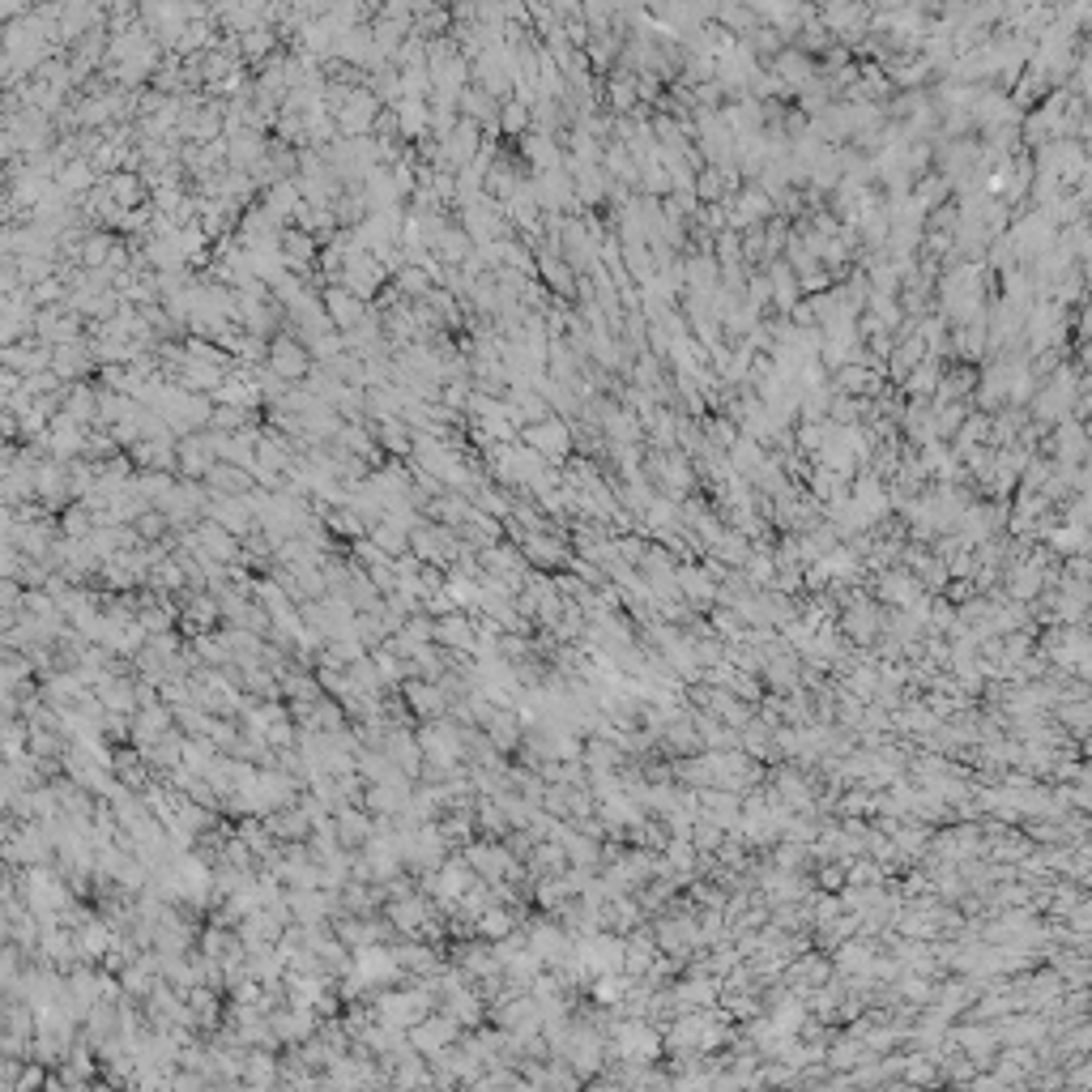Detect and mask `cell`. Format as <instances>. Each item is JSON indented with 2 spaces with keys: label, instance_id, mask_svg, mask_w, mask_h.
<instances>
[{
  "label": "cell",
  "instance_id": "1",
  "mask_svg": "<svg viewBox=\"0 0 1092 1092\" xmlns=\"http://www.w3.org/2000/svg\"><path fill=\"white\" fill-rule=\"evenodd\" d=\"M410 556H414L419 564H427V568L448 573V568L457 564V556H461V542H457L453 529H444V525L419 516L414 529H410Z\"/></svg>",
  "mask_w": 1092,
  "mask_h": 1092
},
{
  "label": "cell",
  "instance_id": "2",
  "mask_svg": "<svg viewBox=\"0 0 1092 1092\" xmlns=\"http://www.w3.org/2000/svg\"><path fill=\"white\" fill-rule=\"evenodd\" d=\"M516 444H525V448H533L546 465H564L577 448H573V427L564 423V419H542V423H529V427H521V436H516Z\"/></svg>",
  "mask_w": 1092,
  "mask_h": 1092
},
{
  "label": "cell",
  "instance_id": "3",
  "mask_svg": "<svg viewBox=\"0 0 1092 1092\" xmlns=\"http://www.w3.org/2000/svg\"><path fill=\"white\" fill-rule=\"evenodd\" d=\"M31 338H35V342H44L48 351H56V346L82 342V338H86V321H82L69 304L39 308V312H35V325H31Z\"/></svg>",
  "mask_w": 1092,
  "mask_h": 1092
},
{
  "label": "cell",
  "instance_id": "4",
  "mask_svg": "<svg viewBox=\"0 0 1092 1092\" xmlns=\"http://www.w3.org/2000/svg\"><path fill=\"white\" fill-rule=\"evenodd\" d=\"M265 368L278 376L283 385H304L308 380V372H312V355H308V346L300 342V338H291V334H278L269 342V355H265Z\"/></svg>",
  "mask_w": 1092,
  "mask_h": 1092
},
{
  "label": "cell",
  "instance_id": "5",
  "mask_svg": "<svg viewBox=\"0 0 1092 1092\" xmlns=\"http://www.w3.org/2000/svg\"><path fill=\"white\" fill-rule=\"evenodd\" d=\"M338 287H346L351 295H359L363 304H372V300H380V291L389 287V269H385L376 256H368V252H351L346 265H342Z\"/></svg>",
  "mask_w": 1092,
  "mask_h": 1092
},
{
  "label": "cell",
  "instance_id": "6",
  "mask_svg": "<svg viewBox=\"0 0 1092 1092\" xmlns=\"http://www.w3.org/2000/svg\"><path fill=\"white\" fill-rule=\"evenodd\" d=\"M380 112H385V103H380L368 86L351 90V99L334 112L338 137H346V141H355V137H372V129H376V116H380Z\"/></svg>",
  "mask_w": 1092,
  "mask_h": 1092
},
{
  "label": "cell",
  "instance_id": "7",
  "mask_svg": "<svg viewBox=\"0 0 1092 1092\" xmlns=\"http://www.w3.org/2000/svg\"><path fill=\"white\" fill-rule=\"evenodd\" d=\"M218 465V453H214V431H192L184 440H175V478H188V482H201L209 470Z\"/></svg>",
  "mask_w": 1092,
  "mask_h": 1092
},
{
  "label": "cell",
  "instance_id": "8",
  "mask_svg": "<svg viewBox=\"0 0 1092 1092\" xmlns=\"http://www.w3.org/2000/svg\"><path fill=\"white\" fill-rule=\"evenodd\" d=\"M321 308H325V317H329V325H334V334H351V329H359L363 325V317H368V308L372 304H363L359 295H351L346 287H321Z\"/></svg>",
  "mask_w": 1092,
  "mask_h": 1092
},
{
  "label": "cell",
  "instance_id": "9",
  "mask_svg": "<svg viewBox=\"0 0 1092 1092\" xmlns=\"http://www.w3.org/2000/svg\"><path fill=\"white\" fill-rule=\"evenodd\" d=\"M90 372H99V359H95V351H90V338L52 351V376H56L61 385H82Z\"/></svg>",
  "mask_w": 1092,
  "mask_h": 1092
},
{
  "label": "cell",
  "instance_id": "10",
  "mask_svg": "<svg viewBox=\"0 0 1092 1092\" xmlns=\"http://www.w3.org/2000/svg\"><path fill=\"white\" fill-rule=\"evenodd\" d=\"M124 457L137 465V474H175V436H146Z\"/></svg>",
  "mask_w": 1092,
  "mask_h": 1092
},
{
  "label": "cell",
  "instance_id": "11",
  "mask_svg": "<svg viewBox=\"0 0 1092 1092\" xmlns=\"http://www.w3.org/2000/svg\"><path fill=\"white\" fill-rule=\"evenodd\" d=\"M0 368L14 372L18 380H31L39 372H52V351L44 342H35V338H22V342L0 351Z\"/></svg>",
  "mask_w": 1092,
  "mask_h": 1092
},
{
  "label": "cell",
  "instance_id": "12",
  "mask_svg": "<svg viewBox=\"0 0 1092 1092\" xmlns=\"http://www.w3.org/2000/svg\"><path fill=\"white\" fill-rule=\"evenodd\" d=\"M35 499L44 508H69L73 504V482H69V465L65 461H39L35 470Z\"/></svg>",
  "mask_w": 1092,
  "mask_h": 1092
},
{
  "label": "cell",
  "instance_id": "13",
  "mask_svg": "<svg viewBox=\"0 0 1092 1092\" xmlns=\"http://www.w3.org/2000/svg\"><path fill=\"white\" fill-rule=\"evenodd\" d=\"M278 252H283V265H287V273H300V278H308V273H317V256H321V243H317L308 231H300V226H283Z\"/></svg>",
  "mask_w": 1092,
  "mask_h": 1092
},
{
  "label": "cell",
  "instance_id": "14",
  "mask_svg": "<svg viewBox=\"0 0 1092 1092\" xmlns=\"http://www.w3.org/2000/svg\"><path fill=\"white\" fill-rule=\"evenodd\" d=\"M641 107V99H636V73H628V69H611L607 78H602V112L607 116H615V120H624V116H632Z\"/></svg>",
  "mask_w": 1092,
  "mask_h": 1092
},
{
  "label": "cell",
  "instance_id": "15",
  "mask_svg": "<svg viewBox=\"0 0 1092 1092\" xmlns=\"http://www.w3.org/2000/svg\"><path fill=\"white\" fill-rule=\"evenodd\" d=\"M222 146H226V167L231 171H252L269 150L265 133H256V129H226Z\"/></svg>",
  "mask_w": 1092,
  "mask_h": 1092
},
{
  "label": "cell",
  "instance_id": "16",
  "mask_svg": "<svg viewBox=\"0 0 1092 1092\" xmlns=\"http://www.w3.org/2000/svg\"><path fill=\"white\" fill-rule=\"evenodd\" d=\"M205 521L222 525L231 538H248L256 529V516H252V504L248 499H231V495H209V508H205Z\"/></svg>",
  "mask_w": 1092,
  "mask_h": 1092
},
{
  "label": "cell",
  "instance_id": "17",
  "mask_svg": "<svg viewBox=\"0 0 1092 1092\" xmlns=\"http://www.w3.org/2000/svg\"><path fill=\"white\" fill-rule=\"evenodd\" d=\"M764 69H768L785 90H794V95H798V90L819 73V69H815V61H811V56H802L798 48H781Z\"/></svg>",
  "mask_w": 1092,
  "mask_h": 1092
},
{
  "label": "cell",
  "instance_id": "18",
  "mask_svg": "<svg viewBox=\"0 0 1092 1092\" xmlns=\"http://www.w3.org/2000/svg\"><path fill=\"white\" fill-rule=\"evenodd\" d=\"M304 205V192H300V180H278L260 192V209L278 222V226H291L295 222V209Z\"/></svg>",
  "mask_w": 1092,
  "mask_h": 1092
},
{
  "label": "cell",
  "instance_id": "19",
  "mask_svg": "<svg viewBox=\"0 0 1092 1092\" xmlns=\"http://www.w3.org/2000/svg\"><path fill=\"white\" fill-rule=\"evenodd\" d=\"M61 414H69L78 427H95V419H99V385H90V380H82V385H65L61 389Z\"/></svg>",
  "mask_w": 1092,
  "mask_h": 1092
},
{
  "label": "cell",
  "instance_id": "20",
  "mask_svg": "<svg viewBox=\"0 0 1092 1092\" xmlns=\"http://www.w3.org/2000/svg\"><path fill=\"white\" fill-rule=\"evenodd\" d=\"M103 188H107V197L116 201L120 214H129V209L150 201V188H146L141 171H112V175H103Z\"/></svg>",
  "mask_w": 1092,
  "mask_h": 1092
},
{
  "label": "cell",
  "instance_id": "21",
  "mask_svg": "<svg viewBox=\"0 0 1092 1092\" xmlns=\"http://www.w3.org/2000/svg\"><path fill=\"white\" fill-rule=\"evenodd\" d=\"M675 581H679V598H683L687 607H713V602H717V581H713L696 560H692V564H679Z\"/></svg>",
  "mask_w": 1092,
  "mask_h": 1092
},
{
  "label": "cell",
  "instance_id": "22",
  "mask_svg": "<svg viewBox=\"0 0 1092 1092\" xmlns=\"http://www.w3.org/2000/svg\"><path fill=\"white\" fill-rule=\"evenodd\" d=\"M368 423V419H363ZM372 436H376V448L393 461H410V448H414V431L402 423V419H380V423H368Z\"/></svg>",
  "mask_w": 1092,
  "mask_h": 1092
},
{
  "label": "cell",
  "instance_id": "23",
  "mask_svg": "<svg viewBox=\"0 0 1092 1092\" xmlns=\"http://www.w3.org/2000/svg\"><path fill=\"white\" fill-rule=\"evenodd\" d=\"M201 487H205L209 495H231V499H248V495L256 491V482H252V474H248V470H239V465H222V461L201 478Z\"/></svg>",
  "mask_w": 1092,
  "mask_h": 1092
},
{
  "label": "cell",
  "instance_id": "24",
  "mask_svg": "<svg viewBox=\"0 0 1092 1092\" xmlns=\"http://www.w3.org/2000/svg\"><path fill=\"white\" fill-rule=\"evenodd\" d=\"M764 278H768V291H772V312L777 317H785L802 295H798V283H794V269L777 256V260H768L764 265Z\"/></svg>",
  "mask_w": 1092,
  "mask_h": 1092
},
{
  "label": "cell",
  "instance_id": "25",
  "mask_svg": "<svg viewBox=\"0 0 1092 1092\" xmlns=\"http://www.w3.org/2000/svg\"><path fill=\"white\" fill-rule=\"evenodd\" d=\"M116 243H120V235L116 231H90L82 243H78V252H73V260H78V269H86V273H95V269H107V260H112V252H116Z\"/></svg>",
  "mask_w": 1092,
  "mask_h": 1092
},
{
  "label": "cell",
  "instance_id": "26",
  "mask_svg": "<svg viewBox=\"0 0 1092 1092\" xmlns=\"http://www.w3.org/2000/svg\"><path fill=\"white\" fill-rule=\"evenodd\" d=\"M943 359H935V355H926L905 380H901V397H914V402H931L935 397V389H939V380H943Z\"/></svg>",
  "mask_w": 1092,
  "mask_h": 1092
},
{
  "label": "cell",
  "instance_id": "27",
  "mask_svg": "<svg viewBox=\"0 0 1092 1092\" xmlns=\"http://www.w3.org/2000/svg\"><path fill=\"white\" fill-rule=\"evenodd\" d=\"M368 538L380 546V551H385L389 560H402V556H410V529H406L402 521H393V516H380V521L368 529Z\"/></svg>",
  "mask_w": 1092,
  "mask_h": 1092
},
{
  "label": "cell",
  "instance_id": "28",
  "mask_svg": "<svg viewBox=\"0 0 1092 1092\" xmlns=\"http://www.w3.org/2000/svg\"><path fill=\"white\" fill-rule=\"evenodd\" d=\"M704 556H713L721 568H730V573H743V564L751 560V542L743 538V533H734V529H726Z\"/></svg>",
  "mask_w": 1092,
  "mask_h": 1092
},
{
  "label": "cell",
  "instance_id": "29",
  "mask_svg": "<svg viewBox=\"0 0 1092 1092\" xmlns=\"http://www.w3.org/2000/svg\"><path fill=\"white\" fill-rule=\"evenodd\" d=\"M317 516H321V525H325V533L338 542V538H346V542H359V538H368V529H363V521L342 504V508H317Z\"/></svg>",
  "mask_w": 1092,
  "mask_h": 1092
},
{
  "label": "cell",
  "instance_id": "30",
  "mask_svg": "<svg viewBox=\"0 0 1092 1092\" xmlns=\"http://www.w3.org/2000/svg\"><path fill=\"white\" fill-rule=\"evenodd\" d=\"M256 423H265L256 410H235V406H214L209 410V431L214 436H235V431L256 427Z\"/></svg>",
  "mask_w": 1092,
  "mask_h": 1092
},
{
  "label": "cell",
  "instance_id": "31",
  "mask_svg": "<svg viewBox=\"0 0 1092 1092\" xmlns=\"http://www.w3.org/2000/svg\"><path fill=\"white\" fill-rule=\"evenodd\" d=\"M431 632H436L444 645H453V649H474V636H478L474 619H465V615H457V611H448Z\"/></svg>",
  "mask_w": 1092,
  "mask_h": 1092
},
{
  "label": "cell",
  "instance_id": "32",
  "mask_svg": "<svg viewBox=\"0 0 1092 1092\" xmlns=\"http://www.w3.org/2000/svg\"><path fill=\"white\" fill-rule=\"evenodd\" d=\"M533 129V120H529V107L521 103V99H504L499 103V116H495V133H504V137H525Z\"/></svg>",
  "mask_w": 1092,
  "mask_h": 1092
},
{
  "label": "cell",
  "instance_id": "33",
  "mask_svg": "<svg viewBox=\"0 0 1092 1092\" xmlns=\"http://www.w3.org/2000/svg\"><path fill=\"white\" fill-rule=\"evenodd\" d=\"M1050 556L1054 560H1067V556H1084L1088 551V529H1071V525H1054V533L1045 538Z\"/></svg>",
  "mask_w": 1092,
  "mask_h": 1092
},
{
  "label": "cell",
  "instance_id": "34",
  "mask_svg": "<svg viewBox=\"0 0 1092 1092\" xmlns=\"http://www.w3.org/2000/svg\"><path fill=\"white\" fill-rule=\"evenodd\" d=\"M692 197L700 201V205H721L730 192H726V180H721V171L717 167H700L696 171V180H692Z\"/></svg>",
  "mask_w": 1092,
  "mask_h": 1092
},
{
  "label": "cell",
  "instance_id": "35",
  "mask_svg": "<svg viewBox=\"0 0 1092 1092\" xmlns=\"http://www.w3.org/2000/svg\"><path fill=\"white\" fill-rule=\"evenodd\" d=\"M133 487H137V495H141L150 508H163L167 495L175 491V474H133Z\"/></svg>",
  "mask_w": 1092,
  "mask_h": 1092
},
{
  "label": "cell",
  "instance_id": "36",
  "mask_svg": "<svg viewBox=\"0 0 1092 1092\" xmlns=\"http://www.w3.org/2000/svg\"><path fill=\"white\" fill-rule=\"evenodd\" d=\"M133 533H137V542H141V546H158V542H167V538H171V521H167L158 508H146V512L133 521Z\"/></svg>",
  "mask_w": 1092,
  "mask_h": 1092
},
{
  "label": "cell",
  "instance_id": "37",
  "mask_svg": "<svg viewBox=\"0 0 1092 1092\" xmlns=\"http://www.w3.org/2000/svg\"><path fill=\"white\" fill-rule=\"evenodd\" d=\"M914 197H918L926 209H935V205H948V201H952V184H948L939 171H926V175L914 180Z\"/></svg>",
  "mask_w": 1092,
  "mask_h": 1092
},
{
  "label": "cell",
  "instance_id": "38",
  "mask_svg": "<svg viewBox=\"0 0 1092 1092\" xmlns=\"http://www.w3.org/2000/svg\"><path fill=\"white\" fill-rule=\"evenodd\" d=\"M61 533L69 538V542H86L90 533H95V516H90V508L86 504H69L65 512H61Z\"/></svg>",
  "mask_w": 1092,
  "mask_h": 1092
},
{
  "label": "cell",
  "instance_id": "39",
  "mask_svg": "<svg viewBox=\"0 0 1092 1092\" xmlns=\"http://www.w3.org/2000/svg\"><path fill=\"white\" fill-rule=\"evenodd\" d=\"M171 619H175V607H154V602H146V611H141V624H146L150 632H167Z\"/></svg>",
  "mask_w": 1092,
  "mask_h": 1092
}]
</instances>
